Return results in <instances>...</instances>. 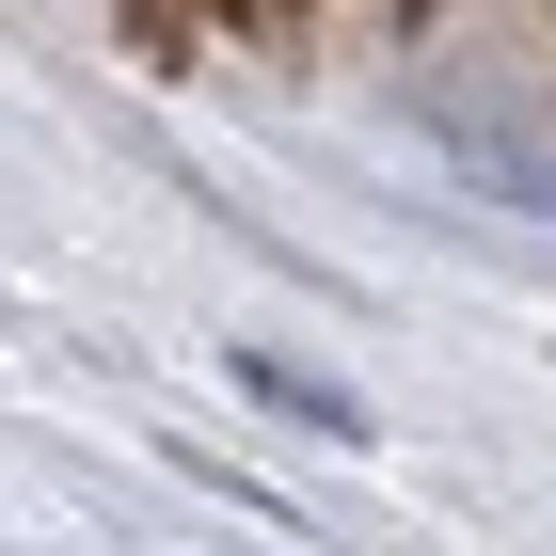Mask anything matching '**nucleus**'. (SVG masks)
<instances>
[{
  "mask_svg": "<svg viewBox=\"0 0 556 556\" xmlns=\"http://www.w3.org/2000/svg\"><path fill=\"white\" fill-rule=\"evenodd\" d=\"M239 382L287 397V414H302V429H334V445H366V397H350V382H302V366H270V350H239Z\"/></svg>",
  "mask_w": 556,
  "mask_h": 556,
  "instance_id": "obj_1",
  "label": "nucleus"
}]
</instances>
